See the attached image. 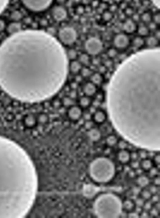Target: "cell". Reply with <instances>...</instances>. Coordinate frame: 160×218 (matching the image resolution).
<instances>
[{
    "mask_svg": "<svg viewBox=\"0 0 160 218\" xmlns=\"http://www.w3.org/2000/svg\"><path fill=\"white\" fill-rule=\"evenodd\" d=\"M87 135L89 139L93 142L99 141L102 137V134L100 130L95 128H92L88 130Z\"/></svg>",
    "mask_w": 160,
    "mask_h": 218,
    "instance_id": "cell-12",
    "label": "cell"
},
{
    "mask_svg": "<svg viewBox=\"0 0 160 218\" xmlns=\"http://www.w3.org/2000/svg\"><path fill=\"white\" fill-rule=\"evenodd\" d=\"M93 118L94 121L96 123H102L106 121L107 116L106 113L103 111H96L93 114Z\"/></svg>",
    "mask_w": 160,
    "mask_h": 218,
    "instance_id": "cell-14",
    "label": "cell"
},
{
    "mask_svg": "<svg viewBox=\"0 0 160 218\" xmlns=\"http://www.w3.org/2000/svg\"><path fill=\"white\" fill-rule=\"evenodd\" d=\"M151 19V17L148 14H145L143 16V20L145 22L149 21Z\"/></svg>",
    "mask_w": 160,
    "mask_h": 218,
    "instance_id": "cell-48",
    "label": "cell"
},
{
    "mask_svg": "<svg viewBox=\"0 0 160 218\" xmlns=\"http://www.w3.org/2000/svg\"><path fill=\"white\" fill-rule=\"evenodd\" d=\"M152 207H153V206H152V202L149 201L145 202L143 206L142 207L143 210L144 211H147V212L149 211Z\"/></svg>",
    "mask_w": 160,
    "mask_h": 218,
    "instance_id": "cell-35",
    "label": "cell"
},
{
    "mask_svg": "<svg viewBox=\"0 0 160 218\" xmlns=\"http://www.w3.org/2000/svg\"><path fill=\"white\" fill-rule=\"evenodd\" d=\"M135 207V203L132 200L126 199L122 202V209L126 212L129 213L134 211Z\"/></svg>",
    "mask_w": 160,
    "mask_h": 218,
    "instance_id": "cell-16",
    "label": "cell"
},
{
    "mask_svg": "<svg viewBox=\"0 0 160 218\" xmlns=\"http://www.w3.org/2000/svg\"><path fill=\"white\" fill-rule=\"evenodd\" d=\"M96 85L91 82H88L85 84L83 88V91L85 96L91 97L93 96L96 92Z\"/></svg>",
    "mask_w": 160,
    "mask_h": 218,
    "instance_id": "cell-11",
    "label": "cell"
},
{
    "mask_svg": "<svg viewBox=\"0 0 160 218\" xmlns=\"http://www.w3.org/2000/svg\"><path fill=\"white\" fill-rule=\"evenodd\" d=\"M130 43L129 37L124 33L116 35L114 38L113 44L115 48L124 49L127 48Z\"/></svg>",
    "mask_w": 160,
    "mask_h": 218,
    "instance_id": "cell-8",
    "label": "cell"
},
{
    "mask_svg": "<svg viewBox=\"0 0 160 218\" xmlns=\"http://www.w3.org/2000/svg\"><path fill=\"white\" fill-rule=\"evenodd\" d=\"M154 185L156 186H159L160 184V178L159 177H155L154 179Z\"/></svg>",
    "mask_w": 160,
    "mask_h": 218,
    "instance_id": "cell-50",
    "label": "cell"
},
{
    "mask_svg": "<svg viewBox=\"0 0 160 218\" xmlns=\"http://www.w3.org/2000/svg\"><path fill=\"white\" fill-rule=\"evenodd\" d=\"M64 100H65L64 103H65V105L66 106L71 107V106L74 105V100L72 99V98H66Z\"/></svg>",
    "mask_w": 160,
    "mask_h": 218,
    "instance_id": "cell-37",
    "label": "cell"
},
{
    "mask_svg": "<svg viewBox=\"0 0 160 218\" xmlns=\"http://www.w3.org/2000/svg\"><path fill=\"white\" fill-rule=\"evenodd\" d=\"M82 65L78 61H72L70 63V69L72 73L78 74L80 72L82 69Z\"/></svg>",
    "mask_w": 160,
    "mask_h": 218,
    "instance_id": "cell-17",
    "label": "cell"
},
{
    "mask_svg": "<svg viewBox=\"0 0 160 218\" xmlns=\"http://www.w3.org/2000/svg\"><path fill=\"white\" fill-rule=\"evenodd\" d=\"M139 214L138 213L134 211H132V212H129L128 213V218H139Z\"/></svg>",
    "mask_w": 160,
    "mask_h": 218,
    "instance_id": "cell-43",
    "label": "cell"
},
{
    "mask_svg": "<svg viewBox=\"0 0 160 218\" xmlns=\"http://www.w3.org/2000/svg\"><path fill=\"white\" fill-rule=\"evenodd\" d=\"M118 142V139L114 135H110L106 139V143L110 147H112L116 145Z\"/></svg>",
    "mask_w": 160,
    "mask_h": 218,
    "instance_id": "cell-21",
    "label": "cell"
},
{
    "mask_svg": "<svg viewBox=\"0 0 160 218\" xmlns=\"http://www.w3.org/2000/svg\"><path fill=\"white\" fill-rule=\"evenodd\" d=\"M140 166L143 170L145 171H149L153 167V163L151 160L146 158L142 160L140 163Z\"/></svg>",
    "mask_w": 160,
    "mask_h": 218,
    "instance_id": "cell-20",
    "label": "cell"
},
{
    "mask_svg": "<svg viewBox=\"0 0 160 218\" xmlns=\"http://www.w3.org/2000/svg\"><path fill=\"white\" fill-rule=\"evenodd\" d=\"M149 214L151 216L155 217L157 216L159 214V210L157 209L156 207H152L150 210L149 211Z\"/></svg>",
    "mask_w": 160,
    "mask_h": 218,
    "instance_id": "cell-39",
    "label": "cell"
},
{
    "mask_svg": "<svg viewBox=\"0 0 160 218\" xmlns=\"http://www.w3.org/2000/svg\"><path fill=\"white\" fill-rule=\"evenodd\" d=\"M144 44V41L140 37H137L133 41V45L135 48H139Z\"/></svg>",
    "mask_w": 160,
    "mask_h": 218,
    "instance_id": "cell-28",
    "label": "cell"
},
{
    "mask_svg": "<svg viewBox=\"0 0 160 218\" xmlns=\"http://www.w3.org/2000/svg\"><path fill=\"white\" fill-rule=\"evenodd\" d=\"M83 113L80 107L73 105L71 106L68 111V116L72 121H78L82 117Z\"/></svg>",
    "mask_w": 160,
    "mask_h": 218,
    "instance_id": "cell-9",
    "label": "cell"
},
{
    "mask_svg": "<svg viewBox=\"0 0 160 218\" xmlns=\"http://www.w3.org/2000/svg\"><path fill=\"white\" fill-rule=\"evenodd\" d=\"M66 55L68 60H71V61H74L78 57V53L75 49H71L66 53Z\"/></svg>",
    "mask_w": 160,
    "mask_h": 218,
    "instance_id": "cell-26",
    "label": "cell"
},
{
    "mask_svg": "<svg viewBox=\"0 0 160 218\" xmlns=\"http://www.w3.org/2000/svg\"><path fill=\"white\" fill-rule=\"evenodd\" d=\"M9 1V0H0V14L4 11Z\"/></svg>",
    "mask_w": 160,
    "mask_h": 218,
    "instance_id": "cell-32",
    "label": "cell"
},
{
    "mask_svg": "<svg viewBox=\"0 0 160 218\" xmlns=\"http://www.w3.org/2000/svg\"><path fill=\"white\" fill-rule=\"evenodd\" d=\"M80 72H81L82 77H88V76H90L92 74L90 69H89L88 68L86 67L82 68Z\"/></svg>",
    "mask_w": 160,
    "mask_h": 218,
    "instance_id": "cell-30",
    "label": "cell"
},
{
    "mask_svg": "<svg viewBox=\"0 0 160 218\" xmlns=\"http://www.w3.org/2000/svg\"><path fill=\"white\" fill-rule=\"evenodd\" d=\"M130 158L132 160H137L138 158L137 153L133 152L130 153Z\"/></svg>",
    "mask_w": 160,
    "mask_h": 218,
    "instance_id": "cell-44",
    "label": "cell"
},
{
    "mask_svg": "<svg viewBox=\"0 0 160 218\" xmlns=\"http://www.w3.org/2000/svg\"><path fill=\"white\" fill-rule=\"evenodd\" d=\"M143 172V169H140V168H138V169H136V171H135V173L138 174L139 175H142V173Z\"/></svg>",
    "mask_w": 160,
    "mask_h": 218,
    "instance_id": "cell-52",
    "label": "cell"
},
{
    "mask_svg": "<svg viewBox=\"0 0 160 218\" xmlns=\"http://www.w3.org/2000/svg\"><path fill=\"white\" fill-rule=\"evenodd\" d=\"M135 174H136L135 171H130V172H129V175H130V176L131 177H134Z\"/></svg>",
    "mask_w": 160,
    "mask_h": 218,
    "instance_id": "cell-54",
    "label": "cell"
},
{
    "mask_svg": "<svg viewBox=\"0 0 160 218\" xmlns=\"http://www.w3.org/2000/svg\"><path fill=\"white\" fill-rule=\"evenodd\" d=\"M85 127L87 130L91 129L93 128V122H92L90 120L86 121L85 123Z\"/></svg>",
    "mask_w": 160,
    "mask_h": 218,
    "instance_id": "cell-42",
    "label": "cell"
},
{
    "mask_svg": "<svg viewBox=\"0 0 160 218\" xmlns=\"http://www.w3.org/2000/svg\"><path fill=\"white\" fill-rule=\"evenodd\" d=\"M154 161L155 163L159 165L160 164V156L159 154H155L154 157Z\"/></svg>",
    "mask_w": 160,
    "mask_h": 218,
    "instance_id": "cell-45",
    "label": "cell"
},
{
    "mask_svg": "<svg viewBox=\"0 0 160 218\" xmlns=\"http://www.w3.org/2000/svg\"><path fill=\"white\" fill-rule=\"evenodd\" d=\"M89 172L92 179L95 182L104 183L113 178L115 173V167L110 160L107 158H97L91 163Z\"/></svg>",
    "mask_w": 160,
    "mask_h": 218,
    "instance_id": "cell-4",
    "label": "cell"
},
{
    "mask_svg": "<svg viewBox=\"0 0 160 218\" xmlns=\"http://www.w3.org/2000/svg\"><path fill=\"white\" fill-rule=\"evenodd\" d=\"M78 61L81 65L87 66L89 64L90 60L89 55L87 53H83L78 57Z\"/></svg>",
    "mask_w": 160,
    "mask_h": 218,
    "instance_id": "cell-22",
    "label": "cell"
},
{
    "mask_svg": "<svg viewBox=\"0 0 160 218\" xmlns=\"http://www.w3.org/2000/svg\"><path fill=\"white\" fill-rule=\"evenodd\" d=\"M149 176L151 177H154L157 175L158 172V169L155 167H152L149 170Z\"/></svg>",
    "mask_w": 160,
    "mask_h": 218,
    "instance_id": "cell-40",
    "label": "cell"
},
{
    "mask_svg": "<svg viewBox=\"0 0 160 218\" xmlns=\"http://www.w3.org/2000/svg\"><path fill=\"white\" fill-rule=\"evenodd\" d=\"M79 104L82 108H86L88 107L91 103L90 99L88 96H84L79 99Z\"/></svg>",
    "mask_w": 160,
    "mask_h": 218,
    "instance_id": "cell-24",
    "label": "cell"
},
{
    "mask_svg": "<svg viewBox=\"0 0 160 218\" xmlns=\"http://www.w3.org/2000/svg\"><path fill=\"white\" fill-rule=\"evenodd\" d=\"M150 199L152 200V202L156 203L159 201V196L156 194L153 195L151 196Z\"/></svg>",
    "mask_w": 160,
    "mask_h": 218,
    "instance_id": "cell-47",
    "label": "cell"
},
{
    "mask_svg": "<svg viewBox=\"0 0 160 218\" xmlns=\"http://www.w3.org/2000/svg\"><path fill=\"white\" fill-rule=\"evenodd\" d=\"M146 43L150 48H156V46L158 44V39L155 37H149L147 39Z\"/></svg>",
    "mask_w": 160,
    "mask_h": 218,
    "instance_id": "cell-23",
    "label": "cell"
},
{
    "mask_svg": "<svg viewBox=\"0 0 160 218\" xmlns=\"http://www.w3.org/2000/svg\"><path fill=\"white\" fill-rule=\"evenodd\" d=\"M84 48L86 53L90 55L99 54L103 50V43L99 38L91 37L85 43Z\"/></svg>",
    "mask_w": 160,
    "mask_h": 218,
    "instance_id": "cell-6",
    "label": "cell"
},
{
    "mask_svg": "<svg viewBox=\"0 0 160 218\" xmlns=\"http://www.w3.org/2000/svg\"><path fill=\"white\" fill-rule=\"evenodd\" d=\"M95 187L92 185L87 186L85 189V195L89 197L93 196L95 193Z\"/></svg>",
    "mask_w": 160,
    "mask_h": 218,
    "instance_id": "cell-25",
    "label": "cell"
},
{
    "mask_svg": "<svg viewBox=\"0 0 160 218\" xmlns=\"http://www.w3.org/2000/svg\"><path fill=\"white\" fill-rule=\"evenodd\" d=\"M116 54H117V52H116V50L114 49H111L108 50V54L110 57H114L116 56Z\"/></svg>",
    "mask_w": 160,
    "mask_h": 218,
    "instance_id": "cell-46",
    "label": "cell"
},
{
    "mask_svg": "<svg viewBox=\"0 0 160 218\" xmlns=\"http://www.w3.org/2000/svg\"><path fill=\"white\" fill-rule=\"evenodd\" d=\"M20 26L17 24H12V26L9 27V31L12 33V34L20 31Z\"/></svg>",
    "mask_w": 160,
    "mask_h": 218,
    "instance_id": "cell-31",
    "label": "cell"
},
{
    "mask_svg": "<svg viewBox=\"0 0 160 218\" xmlns=\"http://www.w3.org/2000/svg\"><path fill=\"white\" fill-rule=\"evenodd\" d=\"M58 37L62 43L69 46L74 44L77 41L78 33L73 27L65 26L60 30Z\"/></svg>",
    "mask_w": 160,
    "mask_h": 218,
    "instance_id": "cell-5",
    "label": "cell"
},
{
    "mask_svg": "<svg viewBox=\"0 0 160 218\" xmlns=\"http://www.w3.org/2000/svg\"><path fill=\"white\" fill-rule=\"evenodd\" d=\"M140 193L141 197H142L145 200H148L150 199L152 196V194L151 192H150L149 190L148 189H143L142 190L140 191Z\"/></svg>",
    "mask_w": 160,
    "mask_h": 218,
    "instance_id": "cell-27",
    "label": "cell"
},
{
    "mask_svg": "<svg viewBox=\"0 0 160 218\" xmlns=\"http://www.w3.org/2000/svg\"><path fill=\"white\" fill-rule=\"evenodd\" d=\"M123 29L126 33H132L136 30V26L132 20H128L124 23Z\"/></svg>",
    "mask_w": 160,
    "mask_h": 218,
    "instance_id": "cell-15",
    "label": "cell"
},
{
    "mask_svg": "<svg viewBox=\"0 0 160 218\" xmlns=\"http://www.w3.org/2000/svg\"><path fill=\"white\" fill-rule=\"evenodd\" d=\"M138 33L140 36H144L148 34L149 30L147 27L145 26H141L138 29Z\"/></svg>",
    "mask_w": 160,
    "mask_h": 218,
    "instance_id": "cell-29",
    "label": "cell"
},
{
    "mask_svg": "<svg viewBox=\"0 0 160 218\" xmlns=\"http://www.w3.org/2000/svg\"><path fill=\"white\" fill-rule=\"evenodd\" d=\"M94 209L98 217L118 218L122 213V202L115 195L104 194L96 199Z\"/></svg>",
    "mask_w": 160,
    "mask_h": 218,
    "instance_id": "cell-3",
    "label": "cell"
},
{
    "mask_svg": "<svg viewBox=\"0 0 160 218\" xmlns=\"http://www.w3.org/2000/svg\"><path fill=\"white\" fill-rule=\"evenodd\" d=\"M145 202V200L142 197H140L137 198L136 200L134 202V203H135V206L142 208Z\"/></svg>",
    "mask_w": 160,
    "mask_h": 218,
    "instance_id": "cell-36",
    "label": "cell"
},
{
    "mask_svg": "<svg viewBox=\"0 0 160 218\" xmlns=\"http://www.w3.org/2000/svg\"><path fill=\"white\" fill-rule=\"evenodd\" d=\"M151 1L155 6L159 9L160 0H151Z\"/></svg>",
    "mask_w": 160,
    "mask_h": 218,
    "instance_id": "cell-51",
    "label": "cell"
},
{
    "mask_svg": "<svg viewBox=\"0 0 160 218\" xmlns=\"http://www.w3.org/2000/svg\"><path fill=\"white\" fill-rule=\"evenodd\" d=\"M117 144H118V148L120 150L126 149V148H127V147H128V144H127V142L124 140H120L119 141H118Z\"/></svg>",
    "mask_w": 160,
    "mask_h": 218,
    "instance_id": "cell-34",
    "label": "cell"
},
{
    "mask_svg": "<svg viewBox=\"0 0 160 218\" xmlns=\"http://www.w3.org/2000/svg\"><path fill=\"white\" fill-rule=\"evenodd\" d=\"M160 50L132 55L111 77L107 92L109 116L117 130L147 148L160 145Z\"/></svg>",
    "mask_w": 160,
    "mask_h": 218,
    "instance_id": "cell-1",
    "label": "cell"
},
{
    "mask_svg": "<svg viewBox=\"0 0 160 218\" xmlns=\"http://www.w3.org/2000/svg\"><path fill=\"white\" fill-rule=\"evenodd\" d=\"M26 7L32 11L40 12L48 8L53 0H22Z\"/></svg>",
    "mask_w": 160,
    "mask_h": 218,
    "instance_id": "cell-7",
    "label": "cell"
},
{
    "mask_svg": "<svg viewBox=\"0 0 160 218\" xmlns=\"http://www.w3.org/2000/svg\"><path fill=\"white\" fill-rule=\"evenodd\" d=\"M137 153L138 154V157L140 158L142 160L145 159L147 158V157H148V152L145 150H143V149L139 150L138 152Z\"/></svg>",
    "mask_w": 160,
    "mask_h": 218,
    "instance_id": "cell-33",
    "label": "cell"
},
{
    "mask_svg": "<svg viewBox=\"0 0 160 218\" xmlns=\"http://www.w3.org/2000/svg\"><path fill=\"white\" fill-rule=\"evenodd\" d=\"M91 117V116L89 114H86L85 116V118L86 121H87V120H90Z\"/></svg>",
    "mask_w": 160,
    "mask_h": 218,
    "instance_id": "cell-53",
    "label": "cell"
},
{
    "mask_svg": "<svg viewBox=\"0 0 160 218\" xmlns=\"http://www.w3.org/2000/svg\"><path fill=\"white\" fill-rule=\"evenodd\" d=\"M140 214L141 216H139V217H142V218H148L149 216V213H148L147 211H144V210L140 213Z\"/></svg>",
    "mask_w": 160,
    "mask_h": 218,
    "instance_id": "cell-49",
    "label": "cell"
},
{
    "mask_svg": "<svg viewBox=\"0 0 160 218\" xmlns=\"http://www.w3.org/2000/svg\"><path fill=\"white\" fill-rule=\"evenodd\" d=\"M4 24L2 21H0V31L2 30L4 28Z\"/></svg>",
    "mask_w": 160,
    "mask_h": 218,
    "instance_id": "cell-55",
    "label": "cell"
},
{
    "mask_svg": "<svg viewBox=\"0 0 160 218\" xmlns=\"http://www.w3.org/2000/svg\"><path fill=\"white\" fill-rule=\"evenodd\" d=\"M137 183L140 188L147 187L149 183V179L146 176L140 175L137 179Z\"/></svg>",
    "mask_w": 160,
    "mask_h": 218,
    "instance_id": "cell-18",
    "label": "cell"
},
{
    "mask_svg": "<svg viewBox=\"0 0 160 218\" xmlns=\"http://www.w3.org/2000/svg\"><path fill=\"white\" fill-rule=\"evenodd\" d=\"M68 68L60 42L43 31H20L0 45V87L16 100L36 103L51 97L65 84Z\"/></svg>",
    "mask_w": 160,
    "mask_h": 218,
    "instance_id": "cell-2",
    "label": "cell"
},
{
    "mask_svg": "<svg viewBox=\"0 0 160 218\" xmlns=\"http://www.w3.org/2000/svg\"><path fill=\"white\" fill-rule=\"evenodd\" d=\"M130 166L132 169L136 170V169L139 168L140 163L137 160H132L130 164Z\"/></svg>",
    "mask_w": 160,
    "mask_h": 218,
    "instance_id": "cell-38",
    "label": "cell"
},
{
    "mask_svg": "<svg viewBox=\"0 0 160 218\" xmlns=\"http://www.w3.org/2000/svg\"><path fill=\"white\" fill-rule=\"evenodd\" d=\"M148 190H149L150 192H151L152 195H153L156 194L157 192H158V189H157V186H155V185H154L152 186H150L149 187V189H148Z\"/></svg>",
    "mask_w": 160,
    "mask_h": 218,
    "instance_id": "cell-41",
    "label": "cell"
},
{
    "mask_svg": "<svg viewBox=\"0 0 160 218\" xmlns=\"http://www.w3.org/2000/svg\"><path fill=\"white\" fill-rule=\"evenodd\" d=\"M52 15L56 21H61L65 20L67 16L66 9L62 6H56L52 11Z\"/></svg>",
    "mask_w": 160,
    "mask_h": 218,
    "instance_id": "cell-10",
    "label": "cell"
},
{
    "mask_svg": "<svg viewBox=\"0 0 160 218\" xmlns=\"http://www.w3.org/2000/svg\"><path fill=\"white\" fill-rule=\"evenodd\" d=\"M91 81L96 85H100L102 82L103 78L100 73L92 74L90 76Z\"/></svg>",
    "mask_w": 160,
    "mask_h": 218,
    "instance_id": "cell-19",
    "label": "cell"
},
{
    "mask_svg": "<svg viewBox=\"0 0 160 218\" xmlns=\"http://www.w3.org/2000/svg\"><path fill=\"white\" fill-rule=\"evenodd\" d=\"M118 158L121 163L123 164H127L131 159L130 153L126 149L120 150L118 153Z\"/></svg>",
    "mask_w": 160,
    "mask_h": 218,
    "instance_id": "cell-13",
    "label": "cell"
}]
</instances>
